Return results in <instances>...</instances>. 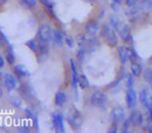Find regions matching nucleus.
<instances>
[{"instance_id": "f257e3e1", "label": "nucleus", "mask_w": 152, "mask_h": 133, "mask_svg": "<svg viewBox=\"0 0 152 133\" xmlns=\"http://www.w3.org/2000/svg\"><path fill=\"white\" fill-rule=\"evenodd\" d=\"M99 35L104 39L105 43H107L109 47L115 48V47H117V46H118V38H117L116 31H115L110 25H108V23L101 25Z\"/></svg>"}, {"instance_id": "f03ea898", "label": "nucleus", "mask_w": 152, "mask_h": 133, "mask_svg": "<svg viewBox=\"0 0 152 133\" xmlns=\"http://www.w3.org/2000/svg\"><path fill=\"white\" fill-rule=\"evenodd\" d=\"M66 120L68 121L69 126L73 130H80L83 124V117L82 113L74 106L68 109V112L66 114Z\"/></svg>"}, {"instance_id": "7ed1b4c3", "label": "nucleus", "mask_w": 152, "mask_h": 133, "mask_svg": "<svg viewBox=\"0 0 152 133\" xmlns=\"http://www.w3.org/2000/svg\"><path fill=\"white\" fill-rule=\"evenodd\" d=\"M77 43H78V47L86 49L88 53L94 52L96 48L98 47V44H99L98 40H96V36H90V35H88V34L80 36Z\"/></svg>"}, {"instance_id": "20e7f679", "label": "nucleus", "mask_w": 152, "mask_h": 133, "mask_svg": "<svg viewBox=\"0 0 152 133\" xmlns=\"http://www.w3.org/2000/svg\"><path fill=\"white\" fill-rule=\"evenodd\" d=\"M90 104L94 108L104 110L108 105V96L103 91H94L90 96Z\"/></svg>"}, {"instance_id": "39448f33", "label": "nucleus", "mask_w": 152, "mask_h": 133, "mask_svg": "<svg viewBox=\"0 0 152 133\" xmlns=\"http://www.w3.org/2000/svg\"><path fill=\"white\" fill-rule=\"evenodd\" d=\"M64 119H66V117L63 116L62 112H60V111L52 112V125H53V129H54L55 132H58V133L66 132V129H64Z\"/></svg>"}, {"instance_id": "423d86ee", "label": "nucleus", "mask_w": 152, "mask_h": 133, "mask_svg": "<svg viewBox=\"0 0 152 133\" xmlns=\"http://www.w3.org/2000/svg\"><path fill=\"white\" fill-rule=\"evenodd\" d=\"M37 35H38V39L40 41L49 43L52 41V39H53V28L48 23H42L39 27Z\"/></svg>"}, {"instance_id": "0eeeda50", "label": "nucleus", "mask_w": 152, "mask_h": 133, "mask_svg": "<svg viewBox=\"0 0 152 133\" xmlns=\"http://www.w3.org/2000/svg\"><path fill=\"white\" fill-rule=\"evenodd\" d=\"M2 84L4 86L10 90V91H13L18 88V79H17V76L12 73H6L4 77H2Z\"/></svg>"}, {"instance_id": "6e6552de", "label": "nucleus", "mask_w": 152, "mask_h": 133, "mask_svg": "<svg viewBox=\"0 0 152 133\" xmlns=\"http://www.w3.org/2000/svg\"><path fill=\"white\" fill-rule=\"evenodd\" d=\"M99 29H101V25H99V21L96 19L89 20L86 26H84V31H86V34L90 35V36H97L99 34Z\"/></svg>"}, {"instance_id": "1a4fd4ad", "label": "nucleus", "mask_w": 152, "mask_h": 133, "mask_svg": "<svg viewBox=\"0 0 152 133\" xmlns=\"http://www.w3.org/2000/svg\"><path fill=\"white\" fill-rule=\"evenodd\" d=\"M137 100H138V96H137V92L134 90V86L133 88H128L126 89V92H125L126 108L130 109V110L134 109V106L137 105Z\"/></svg>"}, {"instance_id": "9d476101", "label": "nucleus", "mask_w": 152, "mask_h": 133, "mask_svg": "<svg viewBox=\"0 0 152 133\" xmlns=\"http://www.w3.org/2000/svg\"><path fill=\"white\" fill-rule=\"evenodd\" d=\"M129 119L131 121V125L133 127H142L143 124H144V114L142 113V111L139 110H136V109H132L131 113L129 116Z\"/></svg>"}, {"instance_id": "9b49d317", "label": "nucleus", "mask_w": 152, "mask_h": 133, "mask_svg": "<svg viewBox=\"0 0 152 133\" xmlns=\"http://www.w3.org/2000/svg\"><path fill=\"white\" fill-rule=\"evenodd\" d=\"M110 117H111V121H115V123H122L124 119H125V110L124 108L117 105V106H114L111 112H110Z\"/></svg>"}, {"instance_id": "f8f14e48", "label": "nucleus", "mask_w": 152, "mask_h": 133, "mask_svg": "<svg viewBox=\"0 0 152 133\" xmlns=\"http://www.w3.org/2000/svg\"><path fill=\"white\" fill-rule=\"evenodd\" d=\"M117 33H118V35H119V38H121L122 41H124V42H129V41H131V42H132L131 27H130L128 23H123V25L121 26V28L117 31Z\"/></svg>"}, {"instance_id": "ddd939ff", "label": "nucleus", "mask_w": 152, "mask_h": 133, "mask_svg": "<svg viewBox=\"0 0 152 133\" xmlns=\"http://www.w3.org/2000/svg\"><path fill=\"white\" fill-rule=\"evenodd\" d=\"M70 69H72V85L74 88V92L77 97V89H78V71L76 67L75 61L72 58L70 60Z\"/></svg>"}, {"instance_id": "4468645a", "label": "nucleus", "mask_w": 152, "mask_h": 133, "mask_svg": "<svg viewBox=\"0 0 152 133\" xmlns=\"http://www.w3.org/2000/svg\"><path fill=\"white\" fill-rule=\"evenodd\" d=\"M64 33L58 29V28H54L53 29V39L52 41L56 44L57 47H63L64 46Z\"/></svg>"}, {"instance_id": "2eb2a0df", "label": "nucleus", "mask_w": 152, "mask_h": 133, "mask_svg": "<svg viewBox=\"0 0 152 133\" xmlns=\"http://www.w3.org/2000/svg\"><path fill=\"white\" fill-rule=\"evenodd\" d=\"M143 70H144V67L140 61H133L130 63V73L134 77L140 76L143 74Z\"/></svg>"}, {"instance_id": "dca6fc26", "label": "nucleus", "mask_w": 152, "mask_h": 133, "mask_svg": "<svg viewBox=\"0 0 152 133\" xmlns=\"http://www.w3.org/2000/svg\"><path fill=\"white\" fill-rule=\"evenodd\" d=\"M13 74L19 78H23V77H27L31 75L29 70L23 65V64H14V68H13Z\"/></svg>"}, {"instance_id": "f3484780", "label": "nucleus", "mask_w": 152, "mask_h": 133, "mask_svg": "<svg viewBox=\"0 0 152 133\" xmlns=\"http://www.w3.org/2000/svg\"><path fill=\"white\" fill-rule=\"evenodd\" d=\"M25 114H26V117H27L28 119L32 120V127H34V129L38 131L39 130V119H38L37 113H35L33 110H31L29 108H27V109H25Z\"/></svg>"}, {"instance_id": "a211bd4d", "label": "nucleus", "mask_w": 152, "mask_h": 133, "mask_svg": "<svg viewBox=\"0 0 152 133\" xmlns=\"http://www.w3.org/2000/svg\"><path fill=\"white\" fill-rule=\"evenodd\" d=\"M67 100H68V97L66 95V92H63V91L56 92V95L54 97V103H55V105H56L57 108L64 106L66 103H67Z\"/></svg>"}, {"instance_id": "6ab92c4d", "label": "nucleus", "mask_w": 152, "mask_h": 133, "mask_svg": "<svg viewBox=\"0 0 152 133\" xmlns=\"http://www.w3.org/2000/svg\"><path fill=\"white\" fill-rule=\"evenodd\" d=\"M39 41H40V40H39ZM48 54H49V46H48V43L40 41V43H39V50L35 55H37V56L39 57V60H40V57L48 56Z\"/></svg>"}, {"instance_id": "aec40b11", "label": "nucleus", "mask_w": 152, "mask_h": 133, "mask_svg": "<svg viewBox=\"0 0 152 133\" xmlns=\"http://www.w3.org/2000/svg\"><path fill=\"white\" fill-rule=\"evenodd\" d=\"M20 90H21V95L25 99L29 100L32 99V97H34V92H33V89L31 88V85L28 84H22L20 86Z\"/></svg>"}, {"instance_id": "412c9836", "label": "nucleus", "mask_w": 152, "mask_h": 133, "mask_svg": "<svg viewBox=\"0 0 152 133\" xmlns=\"http://www.w3.org/2000/svg\"><path fill=\"white\" fill-rule=\"evenodd\" d=\"M6 61L10 65H14L15 64V55H14V49L11 44H7V48H6Z\"/></svg>"}, {"instance_id": "4be33fe9", "label": "nucleus", "mask_w": 152, "mask_h": 133, "mask_svg": "<svg viewBox=\"0 0 152 133\" xmlns=\"http://www.w3.org/2000/svg\"><path fill=\"white\" fill-rule=\"evenodd\" d=\"M109 25L117 32L121 28V26L123 25V22H122V20L119 19V17H117L116 14H110L109 15Z\"/></svg>"}, {"instance_id": "5701e85b", "label": "nucleus", "mask_w": 152, "mask_h": 133, "mask_svg": "<svg viewBox=\"0 0 152 133\" xmlns=\"http://www.w3.org/2000/svg\"><path fill=\"white\" fill-rule=\"evenodd\" d=\"M8 102L13 108H17V109L21 108V105H22V98L19 95H14V94L11 95L8 97Z\"/></svg>"}, {"instance_id": "b1692460", "label": "nucleus", "mask_w": 152, "mask_h": 133, "mask_svg": "<svg viewBox=\"0 0 152 133\" xmlns=\"http://www.w3.org/2000/svg\"><path fill=\"white\" fill-rule=\"evenodd\" d=\"M118 58L121 61V63L123 65H125L128 62H129V58H128V53H126V48L125 47H118Z\"/></svg>"}, {"instance_id": "393cba45", "label": "nucleus", "mask_w": 152, "mask_h": 133, "mask_svg": "<svg viewBox=\"0 0 152 133\" xmlns=\"http://www.w3.org/2000/svg\"><path fill=\"white\" fill-rule=\"evenodd\" d=\"M150 95H151V92H150L149 89L143 88V89L140 90V92H139V95H138V99H139V102H140V104H142L143 106L145 105V103H146V100H148V98H149Z\"/></svg>"}, {"instance_id": "a878e982", "label": "nucleus", "mask_w": 152, "mask_h": 133, "mask_svg": "<svg viewBox=\"0 0 152 133\" xmlns=\"http://www.w3.org/2000/svg\"><path fill=\"white\" fill-rule=\"evenodd\" d=\"M39 43H40L39 39H31V40H28V41L26 42V46H27L34 54H37L39 50Z\"/></svg>"}, {"instance_id": "bb28decb", "label": "nucleus", "mask_w": 152, "mask_h": 133, "mask_svg": "<svg viewBox=\"0 0 152 133\" xmlns=\"http://www.w3.org/2000/svg\"><path fill=\"white\" fill-rule=\"evenodd\" d=\"M126 48V53H128V58L130 62L133 61H140V57L137 54V52L133 49L132 47H125Z\"/></svg>"}, {"instance_id": "cd10ccee", "label": "nucleus", "mask_w": 152, "mask_h": 133, "mask_svg": "<svg viewBox=\"0 0 152 133\" xmlns=\"http://www.w3.org/2000/svg\"><path fill=\"white\" fill-rule=\"evenodd\" d=\"M138 7L140 8L142 12H148L152 9V0H142L138 2Z\"/></svg>"}, {"instance_id": "c85d7f7f", "label": "nucleus", "mask_w": 152, "mask_h": 133, "mask_svg": "<svg viewBox=\"0 0 152 133\" xmlns=\"http://www.w3.org/2000/svg\"><path fill=\"white\" fill-rule=\"evenodd\" d=\"M78 86L82 90L89 88V81H88V78L84 74H78Z\"/></svg>"}, {"instance_id": "c756f323", "label": "nucleus", "mask_w": 152, "mask_h": 133, "mask_svg": "<svg viewBox=\"0 0 152 133\" xmlns=\"http://www.w3.org/2000/svg\"><path fill=\"white\" fill-rule=\"evenodd\" d=\"M142 75L144 77L145 82L152 88V68H145L143 70V74Z\"/></svg>"}, {"instance_id": "7c9ffc66", "label": "nucleus", "mask_w": 152, "mask_h": 133, "mask_svg": "<svg viewBox=\"0 0 152 133\" xmlns=\"http://www.w3.org/2000/svg\"><path fill=\"white\" fill-rule=\"evenodd\" d=\"M124 78H125L126 88H133L134 86V76H133L131 73H125Z\"/></svg>"}, {"instance_id": "2f4dec72", "label": "nucleus", "mask_w": 152, "mask_h": 133, "mask_svg": "<svg viewBox=\"0 0 152 133\" xmlns=\"http://www.w3.org/2000/svg\"><path fill=\"white\" fill-rule=\"evenodd\" d=\"M87 54H88V52H87L86 49H83V48L78 47V49H77V52H76V57H77V61H78L80 63H82V62L86 60Z\"/></svg>"}, {"instance_id": "473e14b6", "label": "nucleus", "mask_w": 152, "mask_h": 133, "mask_svg": "<svg viewBox=\"0 0 152 133\" xmlns=\"http://www.w3.org/2000/svg\"><path fill=\"white\" fill-rule=\"evenodd\" d=\"M18 1H19L20 5H22L27 8H33L38 4V0H18Z\"/></svg>"}, {"instance_id": "72a5a7b5", "label": "nucleus", "mask_w": 152, "mask_h": 133, "mask_svg": "<svg viewBox=\"0 0 152 133\" xmlns=\"http://www.w3.org/2000/svg\"><path fill=\"white\" fill-rule=\"evenodd\" d=\"M123 2H124V0H111L110 7H111V9H113L114 12H119L121 6H122Z\"/></svg>"}, {"instance_id": "f704fd0d", "label": "nucleus", "mask_w": 152, "mask_h": 133, "mask_svg": "<svg viewBox=\"0 0 152 133\" xmlns=\"http://www.w3.org/2000/svg\"><path fill=\"white\" fill-rule=\"evenodd\" d=\"M132 125H131V121H130V119L129 118H125L123 121H122V132L123 133H126L130 131V127H131Z\"/></svg>"}, {"instance_id": "c9c22d12", "label": "nucleus", "mask_w": 152, "mask_h": 133, "mask_svg": "<svg viewBox=\"0 0 152 133\" xmlns=\"http://www.w3.org/2000/svg\"><path fill=\"white\" fill-rule=\"evenodd\" d=\"M39 2L43 7H46L47 9H53L54 6H55V1L54 0H39Z\"/></svg>"}, {"instance_id": "e433bc0d", "label": "nucleus", "mask_w": 152, "mask_h": 133, "mask_svg": "<svg viewBox=\"0 0 152 133\" xmlns=\"http://www.w3.org/2000/svg\"><path fill=\"white\" fill-rule=\"evenodd\" d=\"M64 43H66L69 48H73V47L75 46V41H74L73 36H70V35H66V36H64Z\"/></svg>"}, {"instance_id": "4c0bfd02", "label": "nucleus", "mask_w": 152, "mask_h": 133, "mask_svg": "<svg viewBox=\"0 0 152 133\" xmlns=\"http://www.w3.org/2000/svg\"><path fill=\"white\" fill-rule=\"evenodd\" d=\"M32 129H33V127H32L31 125L22 124V125L19 127V130H18V131H19V132H22V133H28V132H31V131H32Z\"/></svg>"}, {"instance_id": "58836bf2", "label": "nucleus", "mask_w": 152, "mask_h": 133, "mask_svg": "<svg viewBox=\"0 0 152 133\" xmlns=\"http://www.w3.org/2000/svg\"><path fill=\"white\" fill-rule=\"evenodd\" d=\"M108 131H109L110 133H116V132H118V123H115V121H113Z\"/></svg>"}, {"instance_id": "ea45409f", "label": "nucleus", "mask_w": 152, "mask_h": 133, "mask_svg": "<svg viewBox=\"0 0 152 133\" xmlns=\"http://www.w3.org/2000/svg\"><path fill=\"white\" fill-rule=\"evenodd\" d=\"M124 1H125V4H126V6H128V7L136 6V5L139 2V0H124Z\"/></svg>"}, {"instance_id": "a19ab883", "label": "nucleus", "mask_w": 152, "mask_h": 133, "mask_svg": "<svg viewBox=\"0 0 152 133\" xmlns=\"http://www.w3.org/2000/svg\"><path fill=\"white\" fill-rule=\"evenodd\" d=\"M5 64H6V61H5V58H4V57L0 55V70H1V69H4Z\"/></svg>"}, {"instance_id": "79ce46f5", "label": "nucleus", "mask_w": 152, "mask_h": 133, "mask_svg": "<svg viewBox=\"0 0 152 133\" xmlns=\"http://www.w3.org/2000/svg\"><path fill=\"white\" fill-rule=\"evenodd\" d=\"M145 130H146L148 132H151L152 133V123L148 121V124H146V126H145Z\"/></svg>"}, {"instance_id": "37998d69", "label": "nucleus", "mask_w": 152, "mask_h": 133, "mask_svg": "<svg viewBox=\"0 0 152 133\" xmlns=\"http://www.w3.org/2000/svg\"><path fill=\"white\" fill-rule=\"evenodd\" d=\"M83 1H86V2H88V4H95L98 0H83Z\"/></svg>"}, {"instance_id": "c03bdc74", "label": "nucleus", "mask_w": 152, "mask_h": 133, "mask_svg": "<svg viewBox=\"0 0 152 133\" xmlns=\"http://www.w3.org/2000/svg\"><path fill=\"white\" fill-rule=\"evenodd\" d=\"M7 1H8V0H0V7H1V6H4Z\"/></svg>"}, {"instance_id": "a18cd8bd", "label": "nucleus", "mask_w": 152, "mask_h": 133, "mask_svg": "<svg viewBox=\"0 0 152 133\" xmlns=\"http://www.w3.org/2000/svg\"><path fill=\"white\" fill-rule=\"evenodd\" d=\"M0 97H2V86L0 85Z\"/></svg>"}, {"instance_id": "49530a36", "label": "nucleus", "mask_w": 152, "mask_h": 133, "mask_svg": "<svg viewBox=\"0 0 152 133\" xmlns=\"http://www.w3.org/2000/svg\"><path fill=\"white\" fill-rule=\"evenodd\" d=\"M150 62L152 63V56H151V58H150Z\"/></svg>"}, {"instance_id": "de8ad7c7", "label": "nucleus", "mask_w": 152, "mask_h": 133, "mask_svg": "<svg viewBox=\"0 0 152 133\" xmlns=\"http://www.w3.org/2000/svg\"><path fill=\"white\" fill-rule=\"evenodd\" d=\"M0 48H1V41H0Z\"/></svg>"}, {"instance_id": "09e8293b", "label": "nucleus", "mask_w": 152, "mask_h": 133, "mask_svg": "<svg viewBox=\"0 0 152 133\" xmlns=\"http://www.w3.org/2000/svg\"><path fill=\"white\" fill-rule=\"evenodd\" d=\"M105 1H109V0H105Z\"/></svg>"}]
</instances>
